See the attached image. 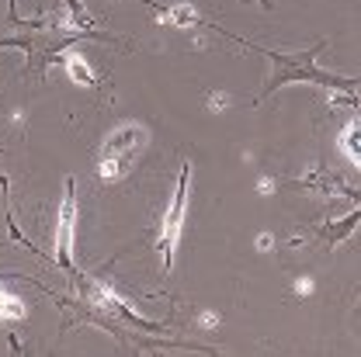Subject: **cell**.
I'll return each instance as SVG.
<instances>
[{
	"instance_id": "7a4b0ae2",
	"label": "cell",
	"mask_w": 361,
	"mask_h": 357,
	"mask_svg": "<svg viewBox=\"0 0 361 357\" xmlns=\"http://www.w3.org/2000/svg\"><path fill=\"white\" fill-rule=\"evenodd\" d=\"M146 142H149V132L139 122H126L115 132H108L104 142H101V149H97V167H94L97 177L104 180V184L122 180L135 167V160L146 149Z\"/></svg>"
},
{
	"instance_id": "5b68a950",
	"label": "cell",
	"mask_w": 361,
	"mask_h": 357,
	"mask_svg": "<svg viewBox=\"0 0 361 357\" xmlns=\"http://www.w3.org/2000/svg\"><path fill=\"white\" fill-rule=\"evenodd\" d=\"M358 223H361V208H355L348 219H337V223L319 225V229H316V243H323V246H330V250H334V246H341V243L358 229Z\"/></svg>"
},
{
	"instance_id": "8992f818",
	"label": "cell",
	"mask_w": 361,
	"mask_h": 357,
	"mask_svg": "<svg viewBox=\"0 0 361 357\" xmlns=\"http://www.w3.org/2000/svg\"><path fill=\"white\" fill-rule=\"evenodd\" d=\"M70 32H77V35H101L97 32V21L87 14V7L80 4V0H63V18H59Z\"/></svg>"
},
{
	"instance_id": "9c48e42d",
	"label": "cell",
	"mask_w": 361,
	"mask_h": 357,
	"mask_svg": "<svg viewBox=\"0 0 361 357\" xmlns=\"http://www.w3.org/2000/svg\"><path fill=\"white\" fill-rule=\"evenodd\" d=\"M66 73H70V80L80 84V87H97V73L90 70L87 59H84L80 52H70V56H66Z\"/></svg>"
},
{
	"instance_id": "6da1fadb",
	"label": "cell",
	"mask_w": 361,
	"mask_h": 357,
	"mask_svg": "<svg viewBox=\"0 0 361 357\" xmlns=\"http://www.w3.org/2000/svg\"><path fill=\"white\" fill-rule=\"evenodd\" d=\"M240 45L264 52V56L271 59V66H274L271 77H268V84H264V97L274 94V90L288 87V84H316V87H330V90H351V87H358L361 84V77L344 80V77H337V73L319 70L316 56H319L323 42L313 45V49H306V52H274V49H264V45H254V42H240Z\"/></svg>"
},
{
	"instance_id": "277c9868",
	"label": "cell",
	"mask_w": 361,
	"mask_h": 357,
	"mask_svg": "<svg viewBox=\"0 0 361 357\" xmlns=\"http://www.w3.org/2000/svg\"><path fill=\"white\" fill-rule=\"evenodd\" d=\"M73 177L66 180V194L59 205V219H56V261L63 270H73V225H77V194H73Z\"/></svg>"
},
{
	"instance_id": "3957f363",
	"label": "cell",
	"mask_w": 361,
	"mask_h": 357,
	"mask_svg": "<svg viewBox=\"0 0 361 357\" xmlns=\"http://www.w3.org/2000/svg\"><path fill=\"white\" fill-rule=\"evenodd\" d=\"M188 180H191V163H180L178 191H174V201L164 212L160 236H157V250L164 257V274H171L174 257H178V246H180V225H184V212H188Z\"/></svg>"
},
{
	"instance_id": "ba28073f",
	"label": "cell",
	"mask_w": 361,
	"mask_h": 357,
	"mask_svg": "<svg viewBox=\"0 0 361 357\" xmlns=\"http://www.w3.org/2000/svg\"><path fill=\"white\" fill-rule=\"evenodd\" d=\"M341 153L361 167V118H351L348 125H344V132H341Z\"/></svg>"
},
{
	"instance_id": "30bf717a",
	"label": "cell",
	"mask_w": 361,
	"mask_h": 357,
	"mask_svg": "<svg viewBox=\"0 0 361 357\" xmlns=\"http://www.w3.org/2000/svg\"><path fill=\"white\" fill-rule=\"evenodd\" d=\"M25 315V302L0 281V322H14V319H21Z\"/></svg>"
},
{
	"instance_id": "52a82bcc",
	"label": "cell",
	"mask_w": 361,
	"mask_h": 357,
	"mask_svg": "<svg viewBox=\"0 0 361 357\" xmlns=\"http://www.w3.org/2000/svg\"><path fill=\"white\" fill-rule=\"evenodd\" d=\"M157 21L164 28H195L198 25V11H195V4L180 0L174 7H157Z\"/></svg>"
}]
</instances>
